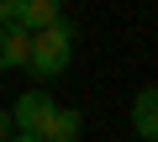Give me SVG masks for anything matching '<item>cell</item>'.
Here are the masks:
<instances>
[{
    "mask_svg": "<svg viewBox=\"0 0 158 142\" xmlns=\"http://www.w3.org/2000/svg\"><path fill=\"white\" fill-rule=\"evenodd\" d=\"M6 142H42V137H37V132H11Z\"/></svg>",
    "mask_w": 158,
    "mask_h": 142,
    "instance_id": "8",
    "label": "cell"
},
{
    "mask_svg": "<svg viewBox=\"0 0 158 142\" xmlns=\"http://www.w3.org/2000/svg\"><path fill=\"white\" fill-rule=\"evenodd\" d=\"M37 137L42 142H79V137H85V116L69 111V105H53V116L37 126Z\"/></svg>",
    "mask_w": 158,
    "mask_h": 142,
    "instance_id": "3",
    "label": "cell"
},
{
    "mask_svg": "<svg viewBox=\"0 0 158 142\" xmlns=\"http://www.w3.org/2000/svg\"><path fill=\"white\" fill-rule=\"evenodd\" d=\"M11 132H16V126H11V111H0V142H6Z\"/></svg>",
    "mask_w": 158,
    "mask_h": 142,
    "instance_id": "7",
    "label": "cell"
},
{
    "mask_svg": "<svg viewBox=\"0 0 158 142\" xmlns=\"http://www.w3.org/2000/svg\"><path fill=\"white\" fill-rule=\"evenodd\" d=\"M0 26H21V0H0Z\"/></svg>",
    "mask_w": 158,
    "mask_h": 142,
    "instance_id": "6",
    "label": "cell"
},
{
    "mask_svg": "<svg viewBox=\"0 0 158 142\" xmlns=\"http://www.w3.org/2000/svg\"><path fill=\"white\" fill-rule=\"evenodd\" d=\"M132 132H137L142 142L158 137V90H153V84H142V90L132 95Z\"/></svg>",
    "mask_w": 158,
    "mask_h": 142,
    "instance_id": "4",
    "label": "cell"
},
{
    "mask_svg": "<svg viewBox=\"0 0 158 142\" xmlns=\"http://www.w3.org/2000/svg\"><path fill=\"white\" fill-rule=\"evenodd\" d=\"M53 105H58L53 90H48V84H32V90H21V100L11 105V126H16V132H37V126L53 116Z\"/></svg>",
    "mask_w": 158,
    "mask_h": 142,
    "instance_id": "2",
    "label": "cell"
},
{
    "mask_svg": "<svg viewBox=\"0 0 158 142\" xmlns=\"http://www.w3.org/2000/svg\"><path fill=\"white\" fill-rule=\"evenodd\" d=\"M74 21L69 16H58L53 26H42V32H32V42H27V74L42 84V79H58V74H69V63H74Z\"/></svg>",
    "mask_w": 158,
    "mask_h": 142,
    "instance_id": "1",
    "label": "cell"
},
{
    "mask_svg": "<svg viewBox=\"0 0 158 142\" xmlns=\"http://www.w3.org/2000/svg\"><path fill=\"white\" fill-rule=\"evenodd\" d=\"M63 16V0H21V26L27 32H42Z\"/></svg>",
    "mask_w": 158,
    "mask_h": 142,
    "instance_id": "5",
    "label": "cell"
}]
</instances>
